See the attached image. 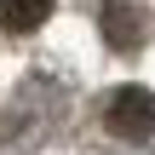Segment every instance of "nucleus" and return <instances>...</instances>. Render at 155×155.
<instances>
[{"instance_id":"1","label":"nucleus","mask_w":155,"mask_h":155,"mask_svg":"<svg viewBox=\"0 0 155 155\" xmlns=\"http://www.w3.org/2000/svg\"><path fill=\"white\" fill-rule=\"evenodd\" d=\"M104 132L121 144H150L155 138V92L144 86H115L104 98Z\"/></svg>"},{"instance_id":"2","label":"nucleus","mask_w":155,"mask_h":155,"mask_svg":"<svg viewBox=\"0 0 155 155\" xmlns=\"http://www.w3.org/2000/svg\"><path fill=\"white\" fill-rule=\"evenodd\" d=\"M104 40H109L115 52H132V46L144 40V17H138L132 6H109V12H104Z\"/></svg>"},{"instance_id":"3","label":"nucleus","mask_w":155,"mask_h":155,"mask_svg":"<svg viewBox=\"0 0 155 155\" xmlns=\"http://www.w3.org/2000/svg\"><path fill=\"white\" fill-rule=\"evenodd\" d=\"M52 17V0H0V23L12 29V35H29V29H40Z\"/></svg>"}]
</instances>
